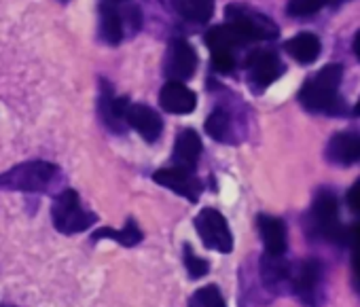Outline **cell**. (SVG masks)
<instances>
[{
	"mask_svg": "<svg viewBox=\"0 0 360 307\" xmlns=\"http://www.w3.org/2000/svg\"><path fill=\"white\" fill-rule=\"evenodd\" d=\"M341 79H343L341 64H328V66L320 68L299 89L301 106L309 112H328V115L343 112L341 100L337 96Z\"/></svg>",
	"mask_w": 360,
	"mask_h": 307,
	"instance_id": "obj_1",
	"label": "cell"
},
{
	"mask_svg": "<svg viewBox=\"0 0 360 307\" xmlns=\"http://www.w3.org/2000/svg\"><path fill=\"white\" fill-rule=\"evenodd\" d=\"M60 178V168L49 162H24L0 174V191L47 193Z\"/></svg>",
	"mask_w": 360,
	"mask_h": 307,
	"instance_id": "obj_2",
	"label": "cell"
},
{
	"mask_svg": "<svg viewBox=\"0 0 360 307\" xmlns=\"http://www.w3.org/2000/svg\"><path fill=\"white\" fill-rule=\"evenodd\" d=\"M142 28V13L136 5L110 3L100 5V39L106 45H121L127 37H134Z\"/></svg>",
	"mask_w": 360,
	"mask_h": 307,
	"instance_id": "obj_3",
	"label": "cell"
},
{
	"mask_svg": "<svg viewBox=\"0 0 360 307\" xmlns=\"http://www.w3.org/2000/svg\"><path fill=\"white\" fill-rule=\"evenodd\" d=\"M51 223L64 235H77L87 231L98 223V214L83 208L81 197L75 189H64L58 193L51 206Z\"/></svg>",
	"mask_w": 360,
	"mask_h": 307,
	"instance_id": "obj_4",
	"label": "cell"
},
{
	"mask_svg": "<svg viewBox=\"0 0 360 307\" xmlns=\"http://www.w3.org/2000/svg\"><path fill=\"white\" fill-rule=\"evenodd\" d=\"M225 18H227V24L233 26L248 43H252V41H274L280 34L278 26L267 15H263L261 11H255V9H250L248 5H242V3H231L225 9Z\"/></svg>",
	"mask_w": 360,
	"mask_h": 307,
	"instance_id": "obj_5",
	"label": "cell"
},
{
	"mask_svg": "<svg viewBox=\"0 0 360 307\" xmlns=\"http://www.w3.org/2000/svg\"><path fill=\"white\" fill-rule=\"evenodd\" d=\"M195 231L208 250H214L221 254H229L233 250V233L229 229L227 218L219 210L204 208L195 216Z\"/></svg>",
	"mask_w": 360,
	"mask_h": 307,
	"instance_id": "obj_6",
	"label": "cell"
},
{
	"mask_svg": "<svg viewBox=\"0 0 360 307\" xmlns=\"http://www.w3.org/2000/svg\"><path fill=\"white\" fill-rule=\"evenodd\" d=\"M311 223L318 229L320 235H324L330 242H343L345 231L339 223V210H337V197L328 189H320L314 195L311 202Z\"/></svg>",
	"mask_w": 360,
	"mask_h": 307,
	"instance_id": "obj_7",
	"label": "cell"
},
{
	"mask_svg": "<svg viewBox=\"0 0 360 307\" xmlns=\"http://www.w3.org/2000/svg\"><path fill=\"white\" fill-rule=\"evenodd\" d=\"M198 64H200L198 53L189 41L180 39V37L169 41V47H167V53L163 60V74L169 81H178V83L189 81L195 74Z\"/></svg>",
	"mask_w": 360,
	"mask_h": 307,
	"instance_id": "obj_8",
	"label": "cell"
},
{
	"mask_svg": "<svg viewBox=\"0 0 360 307\" xmlns=\"http://www.w3.org/2000/svg\"><path fill=\"white\" fill-rule=\"evenodd\" d=\"M322 284H324V273H322V265L316 259H307L303 261L295 275L290 277V286L292 292L299 296V301L305 307H318L322 301Z\"/></svg>",
	"mask_w": 360,
	"mask_h": 307,
	"instance_id": "obj_9",
	"label": "cell"
},
{
	"mask_svg": "<svg viewBox=\"0 0 360 307\" xmlns=\"http://www.w3.org/2000/svg\"><path fill=\"white\" fill-rule=\"evenodd\" d=\"M153 181L157 185H161L163 189H169L174 191L176 195L189 200L191 204H198L202 193H204V183L198 178L195 172L191 170H183V168H176V166H169V168H161L153 174Z\"/></svg>",
	"mask_w": 360,
	"mask_h": 307,
	"instance_id": "obj_10",
	"label": "cell"
},
{
	"mask_svg": "<svg viewBox=\"0 0 360 307\" xmlns=\"http://www.w3.org/2000/svg\"><path fill=\"white\" fill-rule=\"evenodd\" d=\"M248 70V83L255 91H263L274 81H278L284 74V64L274 51H252L246 60Z\"/></svg>",
	"mask_w": 360,
	"mask_h": 307,
	"instance_id": "obj_11",
	"label": "cell"
},
{
	"mask_svg": "<svg viewBox=\"0 0 360 307\" xmlns=\"http://www.w3.org/2000/svg\"><path fill=\"white\" fill-rule=\"evenodd\" d=\"M129 106V98H117L112 93V87L108 81H102L100 85V100H98V110L102 117V123L115 131V133H125V110Z\"/></svg>",
	"mask_w": 360,
	"mask_h": 307,
	"instance_id": "obj_12",
	"label": "cell"
},
{
	"mask_svg": "<svg viewBox=\"0 0 360 307\" xmlns=\"http://www.w3.org/2000/svg\"><path fill=\"white\" fill-rule=\"evenodd\" d=\"M125 125L136 129L146 142H157L163 131V119L146 104H131L125 110Z\"/></svg>",
	"mask_w": 360,
	"mask_h": 307,
	"instance_id": "obj_13",
	"label": "cell"
},
{
	"mask_svg": "<svg viewBox=\"0 0 360 307\" xmlns=\"http://www.w3.org/2000/svg\"><path fill=\"white\" fill-rule=\"evenodd\" d=\"M159 104L165 112L172 115H189L198 106V96L185 83L167 81L159 91Z\"/></svg>",
	"mask_w": 360,
	"mask_h": 307,
	"instance_id": "obj_14",
	"label": "cell"
},
{
	"mask_svg": "<svg viewBox=\"0 0 360 307\" xmlns=\"http://www.w3.org/2000/svg\"><path fill=\"white\" fill-rule=\"evenodd\" d=\"M202 150H204V144H202L200 133L195 129H183L178 133L176 144H174L172 166L195 172L198 162L202 157Z\"/></svg>",
	"mask_w": 360,
	"mask_h": 307,
	"instance_id": "obj_15",
	"label": "cell"
},
{
	"mask_svg": "<svg viewBox=\"0 0 360 307\" xmlns=\"http://www.w3.org/2000/svg\"><path fill=\"white\" fill-rule=\"evenodd\" d=\"M259 233L263 240V246L267 254L271 256H284L288 248V233H286V223L282 218L269 216V214H259L257 218Z\"/></svg>",
	"mask_w": 360,
	"mask_h": 307,
	"instance_id": "obj_16",
	"label": "cell"
},
{
	"mask_svg": "<svg viewBox=\"0 0 360 307\" xmlns=\"http://www.w3.org/2000/svg\"><path fill=\"white\" fill-rule=\"evenodd\" d=\"M326 159L337 166H349L360 162V136L349 131L335 133L326 144Z\"/></svg>",
	"mask_w": 360,
	"mask_h": 307,
	"instance_id": "obj_17",
	"label": "cell"
},
{
	"mask_svg": "<svg viewBox=\"0 0 360 307\" xmlns=\"http://www.w3.org/2000/svg\"><path fill=\"white\" fill-rule=\"evenodd\" d=\"M206 45L210 51H229L236 53L238 49H242L244 45H248V41L229 24L223 26H214L206 32Z\"/></svg>",
	"mask_w": 360,
	"mask_h": 307,
	"instance_id": "obj_18",
	"label": "cell"
},
{
	"mask_svg": "<svg viewBox=\"0 0 360 307\" xmlns=\"http://www.w3.org/2000/svg\"><path fill=\"white\" fill-rule=\"evenodd\" d=\"M284 49L288 55H292L299 64H314L320 58L322 45L320 39L311 32H301L284 43Z\"/></svg>",
	"mask_w": 360,
	"mask_h": 307,
	"instance_id": "obj_19",
	"label": "cell"
},
{
	"mask_svg": "<svg viewBox=\"0 0 360 307\" xmlns=\"http://www.w3.org/2000/svg\"><path fill=\"white\" fill-rule=\"evenodd\" d=\"M290 277H292L290 265L284 261V256H271V254L261 256V280L267 288L278 290L282 284H288Z\"/></svg>",
	"mask_w": 360,
	"mask_h": 307,
	"instance_id": "obj_20",
	"label": "cell"
},
{
	"mask_svg": "<svg viewBox=\"0 0 360 307\" xmlns=\"http://www.w3.org/2000/svg\"><path fill=\"white\" fill-rule=\"evenodd\" d=\"M91 240H94V242H100V240H112V242H117V244H121V246H125V248H134V246H138V244L144 240V235H142V229L138 227V223L129 216L123 229L102 227V229L94 231Z\"/></svg>",
	"mask_w": 360,
	"mask_h": 307,
	"instance_id": "obj_21",
	"label": "cell"
},
{
	"mask_svg": "<svg viewBox=\"0 0 360 307\" xmlns=\"http://www.w3.org/2000/svg\"><path fill=\"white\" fill-rule=\"evenodd\" d=\"M172 9L187 22L206 24L214 13V0H169Z\"/></svg>",
	"mask_w": 360,
	"mask_h": 307,
	"instance_id": "obj_22",
	"label": "cell"
},
{
	"mask_svg": "<svg viewBox=\"0 0 360 307\" xmlns=\"http://www.w3.org/2000/svg\"><path fill=\"white\" fill-rule=\"evenodd\" d=\"M206 133L217 142H233V121L227 108L219 106L206 119Z\"/></svg>",
	"mask_w": 360,
	"mask_h": 307,
	"instance_id": "obj_23",
	"label": "cell"
},
{
	"mask_svg": "<svg viewBox=\"0 0 360 307\" xmlns=\"http://www.w3.org/2000/svg\"><path fill=\"white\" fill-rule=\"evenodd\" d=\"M187 307H227V303H225L223 292L219 290V286L217 284H208V286L198 288L189 296Z\"/></svg>",
	"mask_w": 360,
	"mask_h": 307,
	"instance_id": "obj_24",
	"label": "cell"
},
{
	"mask_svg": "<svg viewBox=\"0 0 360 307\" xmlns=\"http://www.w3.org/2000/svg\"><path fill=\"white\" fill-rule=\"evenodd\" d=\"M183 261H185V267H187V273L191 280H200V277L208 275V271H210V263L206 259L198 256L189 244L183 246Z\"/></svg>",
	"mask_w": 360,
	"mask_h": 307,
	"instance_id": "obj_25",
	"label": "cell"
},
{
	"mask_svg": "<svg viewBox=\"0 0 360 307\" xmlns=\"http://www.w3.org/2000/svg\"><path fill=\"white\" fill-rule=\"evenodd\" d=\"M326 5V0H288L286 13L292 18H309Z\"/></svg>",
	"mask_w": 360,
	"mask_h": 307,
	"instance_id": "obj_26",
	"label": "cell"
},
{
	"mask_svg": "<svg viewBox=\"0 0 360 307\" xmlns=\"http://www.w3.org/2000/svg\"><path fill=\"white\" fill-rule=\"evenodd\" d=\"M212 53V68L221 74H231L236 70V53L229 51H210Z\"/></svg>",
	"mask_w": 360,
	"mask_h": 307,
	"instance_id": "obj_27",
	"label": "cell"
},
{
	"mask_svg": "<svg viewBox=\"0 0 360 307\" xmlns=\"http://www.w3.org/2000/svg\"><path fill=\"white\" fill-rule=\"evenodd\" d=\"M352 246H354V254H352V265H354V277L360 286V227L354 229L352 235Z\"/></svg>",
	"mask_w": 360,
	"mask_h": 307,
	"instance_id": "obj_28",
	"label": "cell"
},
{
	"mask_svg": "<svg viewBox=\"0 0 360 307\" xmlns=\"http://www.w3.org/2000/svg\"><path fill=\"white\" fill-rule=\"evenodd\" d=\"M345 202H347L349 210H352L354 214L360 216V178L349 187V191H347V195H345Z\"/></svg>",
	"mask_w": 360,
	"mask_h": 307,
	"instance_id": "obj_29",
	"label": "cell"
},
{
	"mask_svg": "<svg viewBox=\"0 0 360 307\" xmlns=\"http://www.w3.org/2000/svg\"><path fill=\"white\" fill-rule=\"evenodd\" d=\"M354 53H356V58L360 60V30H358V34H356V39H354Z\"/></svg>",
	"mask_w": 360,
	"mask_h": 307,
	"instance_id": "obj_30",
	"label": "cell"
},
{
	"mask_svg": "<svg viewBox=\"0 0 360 307\" xmlns=\"http://www.w3.org/2000/svg\"><path fill=\"white\" fill-rule=\"evenodd\" d=\"M0 307H18V305H11V303H3V305H0Z\"/></svg>",
	"mask_w": 360,
	"mask_h": 307,
	"instance_id": "obj_31",
	"label": "cell"
},
{
	"mask_svg": "<svg viewBox=\"0 0 360 307\" xmlns=\"http://www.w3.org/2000/svg\"><path fill=\"white\" fill-rule=\"evenodd\" d=\"M110 3H125V0H110Z\"/></svg>",
	"mask_w": 360,
	"mask_h": 307,
	"instance_id": "obj_32",
	"label": "cell"
},
{
	"mask_svg": "<svg viewBox=\"0 0 360 307\" xmlns=\"http://www.w3.org/2000/svg\"><path fill=\"white\" fill-rule=\"evenodd\" d=\"M62 3H68V0H62Z\"/></svg>",
	"mask_w": 360,
	"mask_h": 307,
	"instance_id": "obj_33",
	"label": "cell"
}]
</instances>
